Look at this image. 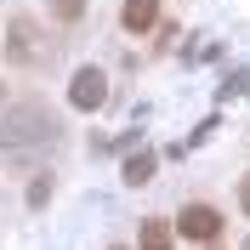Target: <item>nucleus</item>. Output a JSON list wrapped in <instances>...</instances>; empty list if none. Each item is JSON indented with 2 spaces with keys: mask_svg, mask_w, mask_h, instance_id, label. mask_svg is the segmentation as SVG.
<instances>
[{
  "mask_svg": "<svg viewBox=\"0 0 250 250\" xmlns=\"http://www.w3.org/2000/svg\"><path fill=\"white\" fill-rule=\"evenodd\" d=\"M57 137H62V125L51 120L40 103H23V108H12L6 120H0V148L17 159V171H23V165H34V159L46 154Z\"/></svg>",
  "mask_w": 250,
  "mask_h": 250,
  "instance_id": "obj_1",
  "label": "nucleus"
},
{
  "mask_svg": "<svg viewBox=\"0 0 250 250\" xmlns=\"http://www.w3.org/2000/svg\"><path fill=\"white\" fill-rule=\"evenodd\" d=\"M0 51H6L12 62H23V68H46L57 46H51V34L40 29L34 17H12V23H6V46H0Z\"/></svg>",
  "mask_w": 250,
  "mask_h": 250,
  "instance_id": "obj_2",
  "label": "nucleus"
},
{
  "mask_svg": "<svg viewBox=\"0 0 250 250\" xmlns=\"http://www.w3.org/2000/svg\"><path fill=\"white\" fill-rule=\"evenodd\" d=\"M68 103H74L80 114H97L108 103V74H103V68H80V74L68 80Z\"/></svg>",
  "mask_w": 250,
  "mask_h": 250,
  "instance_id": "obj_3",
  "label": "nucleus"
},
{
  "mask_svg": "<svg viewBox=\"0 0 250 250\" xmlns=\"http://www.w3.org/2000/svg\"><path fill=\"white\" fill-rule=\"evenodd\" d=\"M176 233H182V239H216L222 233V210H210V205H188L182 216H176Z\"/></svg>",
  "mask_w": 250,
  "mask_h": 250,
  "instance_id": "obj_4",
  "label": "nucleus"
},
{
  "mask_svg": "<svg viewBox=\"0 0 250 250\" xmlns=\"http://www.w3.org/2000/svg\"><path fill=\"white\" fill-rule=\"evenodd\" d=\"M120 23L131 34H148L159 23V0H125V6H120Z\"/></svg>",
  "mask_w": 250,
  "mask_h": 250,
  "instance_id": "obj_5",
  "label": "nucleus"
},
{
  "mask_svg": "<svg viewBox=\"0 0 250 250\" xmlns=\"http://www.w3.org/2000/svg\"><path fill=\"white\" fill-rule=\"evenodd\" d=\"M154 171H159V159L142 148V154H131V159H125V171H120V176H125L131 188H142V182H154Z\"/></svg>",
  "mask_w": 250,
  "mask_h": 250,
  "instance_id": "obj_6",
  "label": "nucleus"
},
{
  "mask_svg": "<svg viewBox=\"0 0 250 250\" xmlns=\"http://www.w3.org/2000/svg\"><path fill=\"white\" fill-rule=\"evenodd\" d=\"M137 250H171V222L148 216V222H142V233H137Z\"/></svg>",
  "mask_w": 250,
  "mask_h": 250,
  "instance_id": "obj_7",
  "label": "nucleus"
},
{
  "mask_svg": "<svg viewBox=\"0 0 250 250\" xmlns=\"http://www.w3.org/2000/svg\"><path fill=\"white\" fill-rule=\"evenodd\" d=\"M51 17L57 23H80L85 17V0H51Z\"/></svg>",
  "mask_w": 250,
  "mask_h": 250,
  "instance_id": "obj_8",
  "label": "nucleus"
},
{
  "mask_svg": "<svg viewBox=\"0 0 250 250\" xmlns=\"http://www.w3.org/2000/svg\"><path fill=\"white\" fill-rule=\"evenodd\" d=\"M51 199V176H34V182H29V205H34V210H40V205H46Z\"/></svg>",
  "mask_w": 250,
  "mask_h": 250,
  "instance_id": "obj_9",
  "label": "nucleus"
},
{
  "mask_svg": "<svg viewBox=\"0 0 250 250\" xmlns=\"http://www.w3.org/2000/svg\"><path fill=\"white\" fill-rule=\"evenodd\" d=\"M239 210L250 216V176H239Z\"/></svg>",
  "mask_w": 250,
  "mask_h": 250,
  "instance_id": "obj_10",
  "label": "nucleus"
},
{
  "mask_svg": "<svg viewBox=\"0 0 250 250\" xmlns=\"http://www.w3.org/2000/svg\"><path fill=\"white\" fill-rule=\"evenodd\" d=\"M0 103H6V80H0Z\"/></svg>",
  "mask_w": 250,
  "mask_h": 250,
  "instance_id": "obj_11",
  "label": "nucleus"
},
{
  "mask_svg": "<svg viewBox=\"0 0 250 250\" xmlns=\"http://www.w3.org/2000/svg\"><path fill=\"white\" fill-rule=\"evenodd\" d=\"M245 250H250V245H245Z\"/></svg>",
  "mask_w": 250,
  "mask_h": 250,
  "instance_id": "obj_12",
  "label": "nucleus"
}]
</instances>
